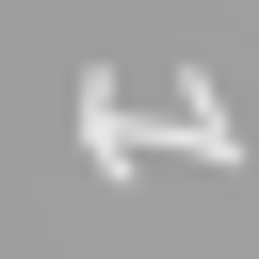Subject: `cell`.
I'll list each match as a JSON object with an SVG mask.
<instances>
[{
  "label": "cell",
  "instance_id": "cell-2",
  "mask_svg": "<svg viewBox=\"0 0 259 259\" xmlns=\"http://www.w3.org/2000/svg\"><path fill=\"white\" fill-rule=\"evenodd\" d=\"M162 146H178V162H259V146L227 130V97H210V81H178V97H162Z\"/></svg>",
  "mask_w": 259,
  "mask_h": 259
},
{
  "label": "cell",
  "instance_id": "cell-1",
  "mask_svg": "<svg viewBox=\"0 0 259 259\" xmlns=\"http://www.w3.org/2000/svg\"><path fill=\"white\" fill-rule=\"evenodd\" d=\"M65 130H81V178H146V130H130V97H113V65H81V97H65Z\"/></svg>",
  "mask_w": 259,
  "mask_h": 259
}]
</instances>
